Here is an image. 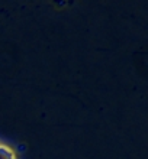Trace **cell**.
<instances>
[{
    "mask_svg": "<svg viewBox=\"0 0 148 159\" xmlns=\"http://www.w3.org/2000/svg\"><path fill=\"white\" fill-rule=\"evenodd\" d=\"M0 159H16L12 148H9L7 145L0 143Z\"/></svg>",
    "mask_w": 148,
    "mask_h": 159,
    "instance_id": "1",
    "label": "cell"
}]
</instances>
